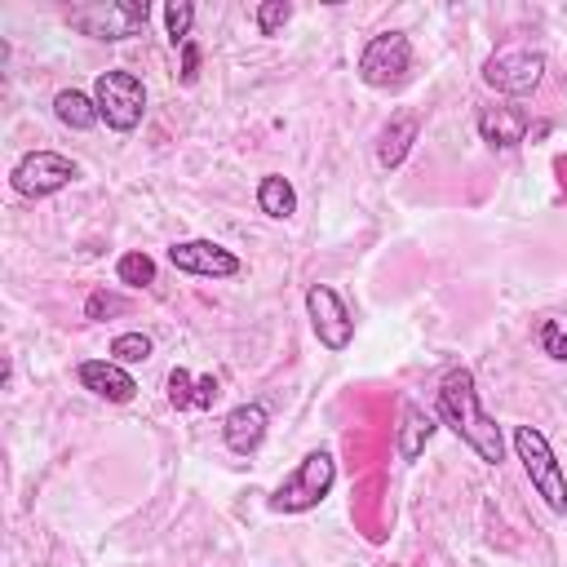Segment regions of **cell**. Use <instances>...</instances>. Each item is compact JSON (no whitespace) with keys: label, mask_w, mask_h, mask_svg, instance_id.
Segmentation results:
<instances>
[{"label":"cell","mask_w":567,"mask_h":567,"mask_svg":"<svg viewBox=\"0 0 567 567\" xmlns=\"http://www.w3.org/2000/svg\"><path fill=\"white\" fill-rule=\"evenodd\" d=\"M434 416L439 425H447L461 447H470L483 465H501L505 461V430L496 425V416H487V408L478 403V385L474 372L465 363L447 368L439 381V399H434Z\"/></svg>","instance_id":"6da1fadb"},{"label":"cell","mask_w":567,"mask_h":567,"mask_svg":"<svg viewBox=\"0 0 567 567\" xmlns=\"http://www.w3.org/2000/svg\"><path fill=\"white\" fill-rule=\"evenodd\" d=\"M332 487H337V456H332L328 447H310V452L279 478V487L266 496V505H270L275 514H306V509L323 505Z\"/></svg>","instance_id":"7a4b0ae2"},{"label":"cell","mask_w":567,"mask_h":567,"mask_svg":"<svg viewBox=\"0 0 567 567\" xmlns=\"http://www.w3.org/2000/svg\"><path fill=\"white\" fill-rule=\"evenodd\" d=\"M509 443H514V456L523 461V474H527L532 492L549 505V514H567V474H563L549 439L536 425H514Z\"/></svg>","instance_id":"3957f363"},{"label":"cell","mask_w":567,"mask_h":567,"mask_svg":"<svg viewBox=\"0 0 567 567\" xmlns=\"http://www.w3.org/2000/svg\"><path fill=\"white\" fill-rule=\"evenodd\" d=\"M151 18V4L146 0H84V4H71L66 9V22L89 35V40H106V44H120L128 35H142Z\"/></svg>","instance_id":"277c9868"},{"label":"cell","mask_w":567,"mask_h":567,"mask_svg":"<svg viewBox=\"0 0 567 567\" xmlns=\"http://www.w3.org/2000/svg\"><path fill=\"white\" fill-rule=\"evenodd\" d=\"M93 102H97V115L111 133H133L146 115V84L133 71L111 66L93 80Z\"/></svg>","instance_id":"5b68a950"},{"label":"cell","mask_w":567,"mask_h":567,"mask_svg":"<svg viewBox=\"0 0 567 567\" xmlns=\"http://www.w3.org/2000/svg\"><path fill=\"white\" fill-rule=\"evenodd\" d=\"M80 177V164L62 151H27L13 168H9V186L22 199H49L58 190H66Z\"/></svg>","instance_id":"8992f818"},{"label":"cell","mask_w":567,"mask_h":567,"mask_svg":"<svg viewBox=\"0 0 567 567\" xmlns=\"http://www.w3.org/2000/svg\"><path fill=\"white\" fill-rule=\"evenodd\" d=\"M412 71V40L403 31H377L363 53H359V66L354 75L368 84V89H399Z\"/></svg>","instance_id":"52a82bcc"},{"label":"cell","mask_w":567,"mask_h":567,"mask_svg":"<svg viewBox=\"0 0 567 567\" xmlns=\"http://www.w3.org/2000/svg\"><path fill=\"white\" fill-rule=\"evenodd\" d=\"M545 80V53L540 49H501L483 62V84L505 97H527Z\"/></svg>","instance_id":"ba28073f"},{"label":"cell","mask_w":567,"mask_h":567,"mask_svg":"<svg viewBox=\"0 0 567 567\" xmlns=\"http://www.w3.org/2000/svg\"><path fill=\"white\" fill-rule=\"evenodd\" d=\"M306 315H310V332L319 337L323 350H332V354L350 350V341H354V319H350V310H346V301H341L337 288L310 284V288H306Z\"/></svg>","instance_id":"9c48e42d"},{"label":"cell","mask_w":567,"mask_h":567,"mask_svg":"<svg viewBox=\"0 0 567 567\" xmlns=\"http://www.w3.org/2000/svg\"><path fill=\"white\" fill-rule=\"evenodd\" d=\"M168 266L182 270V275H199V279H235L244 270V261L217 239H177V244H168Z\"/></svg>","instance_id":"30bf717a"},{"label":"cell","mask_w":567,"mask_h":567,"mask_svg":"<svg viewBox=\"0 0 567 567\" xmlns=\"http://www.w3.org/2000/svg\"><path fill=\"white\" fill-rule=\"evenodd\" d=\"M75 381H80L89 394L106 399V403H133V399H137L133 372H128L124 363H115V359H84V363H75Z\"/></svg>","instance_id":"8fae6325"},{"label":"cell","mask_w":567,"mask_h":567,"mask_svg":"<svg viewBox=\"0 0 567 567\" xmlns=\"http://www.w3.org/2000/svg\"><path fill=\"white\" fill-rule=\"evenodd\" d=\"M266 430H270V412L261 403H235L226 416H221V443L235 452V456H252L261 443H266Z\"/></svg>","instance_id":"7c38bea8"},{"label":"cell","mask_w":567,"mask_h":567,"mask_svg":"<svg viewBox=\"0 0 567 567\" xmlns=\"http://www.w3.org/2000/svg\"><path fill=\"white\" fill-rule=\"evenodd\" d=\"M478 137L492 151H514L527 137V111L523 106H483L478 111Z\"/></svg>","instance_id":"4fadbf2b"},{"label":"cell","mask_w":567,"mask_h":567,"mask_svg":"<svg viewBox=\"0 0 567 567\" xmlns=\"http://www.w3.org/2000/svg\"><path fill=\"white\" fill-rule=\"evenodd\" d=\"M434 430H439V416L434 412H425L421 403H403L399 408V425H394V452H399V461H416L425 452V443L434 439Z\"/></svg>","instance_id":"5bb4252c"},{"label":"cell","mask_w":567,"mask_h":567,"mask_svg":"<svg viewBox=\"0 0 567 567\" xmlns=\"http://www.w3.org/2000/svg\"><path fill=\"white\" fill-rule=\"evenodd\" d=\"M416 133H421V120H416L412 111L390 115V124L377 133V164H381V168H399V164L408 159Z\"/></svg>","instance_id":"9a60e30c"},{"label":"cell","mask_w":567,"mask_h":567,"mask_svg":"<svg viewBox=\"0 0 567 567\" xmlns=\"http://www.w3.org/2000/svg\"><path fill=\"white\" fill-rule=\"evenodd\" d=\"M53 115H58V124H66L75 133H89L93 124H102L93 93H80V89H58L53 93Z\"/></svg>","instance_id":"2e32d148"},{"label":"cell","mask_w":567,"mask_h":567,"mask_svg":"<svg viewBox=\"0 0 567 567\" xmlns=\"http://www.w3.org/2000/svg\"><path fill=\"white\" fill-rule=\"evenodd\" d=\"M257 208H261L270 221H288V217L297 213V190H292V182H288L284 173H266V177L257 182Z\"/></svg>","instance_id":"e0dca14e"},{"label":"cell","mask_w":567,"mask_h":567,"mask_svg":"<svg viewBox=\"0 0 567 567\" xmlns=\"http://www.w3.org/2000/svg\"><path fill=\"white\" fill-rule=\"evenodd\" d=\"M115 279H120L124 288H151V284H155V257L142 252V248L124 252V257L115 261Z\"/></svg>","instance_id":"ac0fdd59"},{"label":"cell","mask_w":567,"mask_h":567,"mask_svg":"<svg viewBox=\"0 0 567 567\" xmlns=\"http://www.w3.org/2000/svg\"><path fill=\"white\" fill-rule=\"evenodd\" d=\"M151 350H155V341H151L146 332H120V337H111V346H106V354H111L115 363H124V368L146 363Z\"/></svg>","instance_id":"d6986e66"},{"label":"cell","mask_w":567,"mask_h":567,"mask_svg":"<svg viewBox=\"0 0 567 567\" xmlns=\"http://www.w3.org/2000/svg\"><path fill=\"white\" fill-rule=\"evenodd\" d=\"M190 27H195V4L190 0H168L164 4V31H168L173 49H182L190 40Z\"/></svg>","instance_id":"ffe728a7"},{"label":"cell","mask_w":567,"mask_h":567,"mask_svg":"<svg viewBox=\"0 0 567 567\" xmlns=\"http://www.w3.org/2000/svg\"><path fill=\"white\" fill-rule=\"evenodd\" d=\"M288 18H292V4H288V0H261V4L252 9V22H257V35H279Z\"/></svg>","instance_id":"44dd1931"},{"label":"cell","mask_w":567,"mask_h":567,"mask_svg":"<svg viewBox=\"0 0 567 567\" xmlns=\"http://www.w3.org/2000/svg\"><path fill=\"white\" fill-rule=\"evenodd\" d=\"M536 346L540 354H549L554 363H567V328L558 319H540L536 323Z\"/></svg>","instance_id":"7402d4cb"},{"label":"cell","mask_w":567,"mask_h":567,"mask_svg":"<svg viewBox=\"0 0 567 567\" xmlns=\"http://www.w3.org/2000/svg\"><path fill=\"white\" fill-rule=\"evenodd\" d=\"M168 403H173L177 412H190V408H195V377H190L186 368H173V372H168Z\"/></svg>","instance_id":"603a6c76"},{"label":"cell","mask_w":567,"mask_h":567,"mask_svg":"<svg viewBox=\"0 0 567 567\" xmlns=\"http://www.w3.org/2000/svg\"><path fill=\"white\" fill-rule=\"evenodd\" d=\"M217 399H221V385H217V377H213V372L195 377V408H199V412H208Z\"/></svg>","instance_id":"cb8c5ba5"},{"label":"cell","mask_w":567,"mask_h":567,"mask_svg":"<svg viewBox=\"0 0 567 567\" xmlns=\"http://www.w3.org/2000/svg\"><path fill=\"white\" fill-rule=\"evenodd\" d=\"M115 310H124V301H115V297H106V292H93V297L84 301V319H102V315H115Z\"/></svg>","instance_id":"d4e9b609"},{"label":"cell","mask_w":567,"mask_h":567,"mask_svg":"<svg viewBox=\"0 0 567 567\" xmlns=\"http://www.w3.org/2000/svg\"><path fill=\"white\" fill-rule=\"evenodd\" d=\"M199 80V44L186 40L182 44V84H195Z\"/></svg>","instance_id":"484cf974"}]
</instances>
